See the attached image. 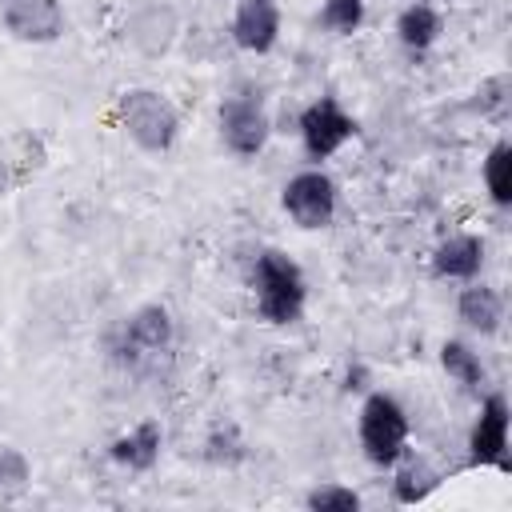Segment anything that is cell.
Returning <instances> with one entry per match:
<instances>
[{
  "mask_svg": "<svg viewBox=\"0 0 512 512\" xmlns=\"http://www.w3.org/2000/svg\"><path fill=\"white\" fill-rule=\"evenodd\" d=\"M248 288H252V304L256 316L272 328H292L304 320L308 308V276L304 268L280 252V248H256L248 260Z\"/></svg>",
  "mask_w": 512,
  "mask_h": 512,
  "instance_id": "cell-1",
  "label": "cell"
},
{
  "mask_svg": "<svg viewBox=\"0 0 512 512\" xmlns=\"http://www.w3.org/2000/svg\"><path fill=\"white\" fill-rule=\"evenodd\" d=\"M172 344H176V320L156 300L132 308L124 320H116L104 332V356L124 372H140V368L156 364L160 356L172 352Z\"/></svg>",
  "mask_w": 512,
  "mask_h": 512,
  "instance_id": "cell-2",
  "label": "cell"
},
{
  "mask_svg": "<svg viewBox=\"0 0 512 512\" xmlns=\"http://www.w3.org/2000/svg\"><path fill=\"white\" fill-rule=\"evenodd\" d=\"M116 124L148 156H164L180 140V108L160 88H124L116 96Z\"/></svg>",
  "mask_w": 512,
  "mask_h": 512,
  "instance_id": "cell-3",
  "label": "cell"
},
{
  "mask_svg": "<svg viewBox=\"0 0 512 512\" xmlns=\"http://www.w3.org/2000/svg\"><path fill=\"white\" fill-rule=\"evenodd\" d=\"M408 436H412L408 408L392 392H384V388L364 392L360 412H356V440H360L364 460L372 468H392L404 456Z\"/></svg>",
  "mask_w": 512,
  "mask_h": 512,
  "instance_id": "cell-4",
  "label": "cell"
},
{
  "mask_svg": "<svg viewBox=\"0 0 512 512\" xmlns=\"http://www.w3.org/2000/svg\"><path fill=\"white\" fill-rule=\"evenodd\" d=\"M216 132L228 156L236 160H252L264 152L268 136H272V116L260 92L244 88V92H228L216 108Z\"/></svg>",
  "mask_w": 512,
  "mask_h": 512,
  "instance_id": "cell-5",
  "label": "cell"
},
{
  "mask_svg": "<svg viewBox=\"0 0 512 512\" xmlns=\"http://www.w3.org/2000/svg\"><path fill=\"white\" fill-rule=\"evenodd\" d=\"M280 208L284 216L300 228V232H324L332 228L336 220V208H340V188L336 180L320 168V164H308L300 172H292L280 188Z\"/></svg>",
  "mask_w": 512,
  "mask_h": 512,
  "instance_id": "cell-6",
  "label": "cell"
},
{
  "mask_svg": "<svg viewBox=\"0 0 512 512\" xmlns=\"http://www.w3.org/2000/svg\"><path fill=\"white\" fill-rule=\"evenodd\" d=\"M296 136H300V148H304L308 164H324L356 136V116L336 96H316L300 108Z\"/></svg>",
  "mask_w": 512,
  "mask_h": 512,
  "instance_id": "cell-7",
  "label": "cell"
},
{
  "mask_svg": "<svg viewBox=\"0 0 512 512\" xmlns=\"http://www.w3.org/2000/svg\"><path fill=\"white\" fill-rule=\"evenodd\" d=\"M508 396L504 392H480V408L476 420L468 428V464L472 468H496V472H512L508 460Z\"/></svg>",
  "mask_w": 512,
  "mask_h": 512,
  "instance_id": "cell-8",
  "label": "cell"
},
{
  "mask_svg": "<svg viewBox=\"0 0 512 512\" xmlns=\"http://www.w3.org/2000/svg\"><path fill=\"white\" fill-rule=\"evenodd\" d=\"M0 32L16 44H56L68 32L60 0H0Z\"/></svg>",
  "mask_w": 512,
  "mask_h": 512,
  "instance_id": "cell-9",
  "label": "cell"
},
{
  "mask_svg": "<svg viewBox=\"0 0 512 512\" xmlns=\"http://www.w3.org/2000/svg\"><path fill=\"white\" fill-rule=\"evenodd\" d=\"M228 36L248 56H268L280 44V4L276 0H236L228 16Z\"/></svg>",
  "mask_w": 512,
  "mask_h": 512,
  "instance_id": "cell-10",
  "label": "cell"
},
{
  "mask_svg": "<svg viewBox=\"0 0 512 512\" xmlns=\"http://www.w3.org/2000/svg\"><path fill=\"white\" fill-rule=\"evenodd\" d=\"M456 320L464 332L480 336V340H492L504 332V320H508V300L496 284L488 280H464V288L456 292Z\"/></svg>",
  "mask_w": 512,
  "mask_h": 512,
  "instance_id": "cell-11",
  "label": "cell"
},
{
  "mask_svg": "<svg viewBox=\"0 0 512 512\" xmlns=\"http://www.w3.org/2000/svg\"><path fill=\"white\" fill-rule=\"evenodd\" d=\"M488 260V240L476 236V232H452L444 236L432 256H428V272L432 280H444V284H464V280H476L480 268Z\"/></svg>",
  "mask_w": 512,
  "mask_h": 512,
  "instance_id": "cell-12",
  "label": "cell"
},
{
  "mask_svg": "<svg viewBox=\"0 0 512 512\" xmlns=\"http://www.w3.org/2000/svg\"><path fill=\"white\" fill-rule=\"evenodd\" d=\"M160 452H164L160 420H140V424H132L128 432H120L108 444V460L116 468H124V472H152L160 464Z\"/></svg>",
  "mask_w": 512,
  "mask_h": 512,
  "instance_id": "cell-13",
  "label": "cell"
},
{
  "mask_svg": "<svg viewBox=\"0 0 512 512\" xmlns=\"http://www.w3.org/2000/svg\"><path fill=\"white\" fill-rule=\"evenodd\" d=\"M128 40L144 52V56H160L172 48L176 40V12L164 0H148L128 16Z\"/></svg>",
  "mask_w": 512,
  "mask_h": 512,
  "instance_id": "cell-14",
  "label": "cell"
},
{
  "mask_svg": "<svg viewBox=\"0 0 512 512\" xmlns=\"http://www.w3.org/2000/svg\"><path fill=\"white\" fill-rule=\"evenodd\" d=\"M440 488V472L428 456L404 448V456L392 464V500L396 504H424Z\"/></svg>",
  "mask_w": 512,
  "mask_h": 512,
  "instance_id": "cell-15",
  "label": "cell"
},
{
  "mask_svg": "<svg viewBox=\"0 0 512 512\" xmlns=\"http://www.w3.org/2000/svg\"><path fill=\"white\" fill-rule=\"evenodd\" d=\"M392 32H396L400 48H408V52L420 56V52H428V48L444 36V16H440V8H432V4H424V0H412V4H404V8L396 12Z\"/></svg>",
  "mask_w": 512,
  "mask_h": 512,
  "instance_id": "cell-16",
  "label": "cell"
},
{
  "mask_svg": "<svg viewBox=\"0 0 512 512\" xmlns=\"http://www.w3.org/2000/svg\"><path fill=\"white\" fill-rule=\"evenodd\" d=\"M440 368H444V372H448V380H452V384H460L464 392H472V396L488 392V368H484L480 352H476L468 340L448 336V340L440 344Z\"/></svg>",
  "mask_w": 512,
  "mask_h": 512,
  "instance_id": "cell-17",
  "label": "cell"
},
{
  "mask_svg": "<svg viewBox=\"0 0 512 512\" xmlns=\"http://www.w3.org/2000/svg\"><path fill=\"white\" fill-rule=\"evenodd\" d=\"M0 152H4V160H8V168H12V176H16L20 188H24L32 176H40V172L48 168V144H44V136L32 132V128L12 132V136L0 144Z\"/></svg>",
  "mask_w": 512,
  "mask_h": 512,
  "instance_id": "cell-18",
  "label": "cell"
},
{
  "mask_svg": "<svg viewBox=\"0 0 512 512\" xmlns=\"http://www.w3.org/2000/svg\"><path fill=\"white\" fill-rule=\"evenodd\" d=\"M480 180H484L488 200L504 212V208L512 204V144H508V140H496V144L484 152Z\"/></svg>",
  "mask_w": 512,
  "mask_h": 512,
  "instance_id": "cell-19",
  "label": "cell"
},
{
  "mask_svg": "<svg viewBox=\"0 0 512 512\" xmlns=\"http://www.w3.org/2000/svg\"><path fill=\"white\" fill-rule=\"evenodd\" d=\"M28 488H32V460L16 444L0 440V500H20Z\"/></svg>",
  "mask_w": 512,
  "mask_h": 512,
  "instance_id": "cell-20",
  "label": "cell"
},
{
  "mask_svg": "<svg viewBox=\"0 0 512 512\" xmlns=\"http://www.w3.org/2000/svg\"><path fill=\"white\" fill-rule=\"evenodd\" d=\"M364 16H368L364 0H324L320 12H316V24L328 36H352V32H360Z\"/></svg>",
  "mask_w": 512,
  "mask_h": 512,
  "instance_id": "cell-21",
  "label": "cell"
},
{
  "mask_svg": "<svg viewBox=\"0 0 512 512\" xmlns=\"http://www.w3.org/2000/svg\"><path fill=\"white\" fill-rule=\"evenodd\" d=\"M360 492L348 488V484H316L304 492V508L308 512H360Z\"/></svg>",
  "mask_w": 512,
  "mask_h": 512,
  "instance_id": "cell-22",
  "label": "cell"
},
{
  "mask_svg": "<svg viewBox=\"0 0 512 512\" xmlns=\"http://www.w3.org/2000/svg\"><path fill=\"white\" fill-rule=\"evenodd\" d=\"M476 96H480V116H488V120H504L508 116V76L504 72L488 76Z\"/></svg>",
  "mask_w": 512,
  "mask_h": 512,
  "instance_id": "cell-23",
  "label": "cell"
},
{
  "mask_svg": "<svg viewBox=\"0 0 512 512\" xmlns=\"http://www.w3.org/2000/svg\"><path fill=\"white\" fill-rule=\"evenodd\" d=\"M20 184H16V176H12V168H8V160H4V152H0V196H8V192H16Z\"/></svg>",
  "mask_w": 512,
  "mask_h": 512,
  "instance_id": "cell-24",
  "label": "cell"
}]
</instances>
